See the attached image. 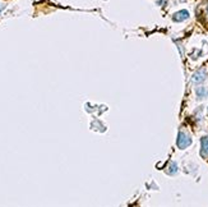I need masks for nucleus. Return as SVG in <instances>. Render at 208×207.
I'll list each match as a JSON object with an SVG mask.
<instances>
[{"label":"nucleus","instance_id":"obj_3","mask_svg":"<svg viewBox=\"0 0 208 207\" xmlns=\"http://www.w3.org/2000/svg\"><path fill=\"white\" fill-rule=\"evenodd\" d=\"M201 155L203 157H208V137L202 138V151Z\"/></svg>","mask_w":208,"mask_h":207},{"label":"nucleus","instance_id":"obj_2","mask_svg":"<svg viewBox=\"0 0 208 207\" xmlns=\"http://www.w3.org/2000/svg\"><path fill=\"white\" fill-rule=\"evenodd\" d=\"M188 17H189V13L186 12V10H180V12H177L174 14V21L175 22H181V21H185V19H188Z\"/></svg>","mask_w":208,"mask_h":207},{"label":"nucleus","instance_id":"obj_4","mask_svg":"<svg viewBox=\"0 0 208 207\" xmlns=\"http://www.w3.org/2000/svg\"><path fill=\"white\" fill-rule=\"evenodd\" d=\"M204 77H206V72L199 70V72H197V73H195V74L193 76V82H194V83H199V82H203V81H204Z\"/></svg>","mask_w":208,"mask_h":207},{"label":"nucleus","instance_id":"obj_5","mask_svg":"<svg viewBox=\"0 0 208 207\" xmlns=\"http://www.w3.org/2000/svg\"><path fill=\"white\" fill-rule=\"evenodd\" d=\"M197 95H198V97L199 98H202V97H204V96H207V91H206V90L204 88H198L197 90Z\"/></svg>","mask_w":208,"mask_h":207},{"label":"nucleus","instance_id":"obj_1","mask_svg":"<svg viewBox=\"0 0 208 207\" xmlns=\"http://www.w3.org/2000/svg\"><path fill=\"white\" fill-rule=\"evenodd\" d=\"M190 145H192V138H190L188 134H185L184 132H180L179 136H177V147L184 150Z\"/></svg>","mask_w":208,"mask_h":207},{"label":"nucleus","instance_id":"obj_7","mask_svg":"<svg viewBox=\"0 0 208 207\" xmlns=\"http://www.w3.org/2000/svg\"><path fill=\"white\" fill-rule=\"evenodd\" d=\"M207 12H208V7H207Z\"/></svg>","mask_w":208,"mask_h":207},{"label":"nucleus","instance_id":"obj_6","mask_svg":"<svg viewBox=\"0 0 208 207\" xmlns=\"http://www.w3.org/2000/svg\"><path fill=\"white\" fill-rule=\"evenodd\" d=\"M176 170H177L176 164H175V162H171V165L169 166V172H170V174H175Z\"/></svg>","mask_w":208,"mask_h":207}]
</instances>
